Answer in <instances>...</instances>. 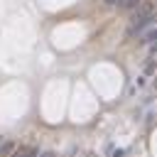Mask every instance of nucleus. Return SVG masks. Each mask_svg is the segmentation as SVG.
Segmentation results:
<instances>
[{
  "instance_id": "nucleus-3",
  "label": "nucleus",
  "mask_w": 157,
  "mask_h": 157,
  "mask_svg": "<svg viewBox=\"0 0 157 157\" xmlns=\"http://www.w3.org/2000/svg\"><path fill=\"white\" fill-rule=\"evenodd\" d=\"M12 150H15V142L7 140V137H2V142H0V157H10Z\"/></svg>"
},
{
  "instance_id": "nucleus-8",
  "label": "nucleus",
  "mask_w": 157,
  "mask_h": 157,
  "mask_svg": "<svg viewBox=\"0 0 157 157\" xmlns=\"http://www.w3.org/2000/svg\"><path fill=\"white\" fill-rule=\"evenodd\" d=\"M103 5H108V7H118L120 0H103Z\"/></svg>"
},
{
  "instance_id": "nucleus-7",
  "label": "nucleus",
  "mask_w": 157,
  "mask_h": 157,
  "mask_svg": "<svg viewBox=\"0 0 157 157\" xmlns=\"http://www.w3.org/2000/svg\"><path fill=\"white\" fill-rule=\"evenodd\" d=\"M152 71H155V61H147L145 64V74H152Z\"/></svg>"
},
{
  "instance_id": "nucleus-6",
  "label": "nucleus",
  "mask_w": 157,
  "mask_h": 157,
  "mask_svg": "<svg viewBox=\"0 0 157 157\" xmlns=\"http://www.w3.org/2000/svg\"><path fill=\"white\" fill-rule=\"evenodd\" d=\"M25 157H39V150L29 145V147H27V155H25Z\"/></svg>"
},
{
  "instance_id": "nucleus-14",
  "label": "nucleus",
  "mask_w": 157,
  "mask_h": 157,
  "mask_svg": "<svg viewBox=\"0 0 157 157\" xmlns=\"http://www.w3.org/2000/svg\"><path fill=\"white\" fill-rule=\"evenodd\" d=\"M0 142H2V137H0Z\"/></svg>"
},
{
  "instance_id": "nucleus-11",
  "label": "nucleus",
  "mask_w": 157,
  "mask_h": 157,
  "mask_svg": "<svg viewBox=\"0 0 157 157\" xmlns=\"http://www.w3.org/2000/svg\"><path fill=\"white\" fill-rule=\"evenodd\" d=\"M113 157H123V150H118V152H113Z\"/></svg>"
},
{
  "instance_id": "nucleus-2",
  "label": "nucleus",
  "mask_w": 157,
  "mask_h": 157,
  "mask_svg": "<svg viewBox=\"0 0 157 157\" xmlns=\"http://www.w3.org/2000/svg\"><path fill=\"white\" fill-rule=\"evenodd\" d=\"M152 42H157V25L147 27V29L140 34V39H137V44H140V47H150Z\"/></svg>"
},
{
  "instance_id": "nucleus-9",
  "label": "nucleus",
  "mask_w": 157,
  "mask_h": 157,
  "mask_svg": "<svg viewBox=\"0 0 157 157\" xmlns=\"http://www.w3.org/2000/svg\"><path fill=\"white\" fill-rule=\"evenodd\" d=\"M147 49H150V54H152V56H155V54H157V42H152V44H150V47H147Z\"/></svg>"
},
{
  "instance_id": "nucleus-1",
  "label": "nucleus",
  "mask_w": 157,
  "mask_h": 157,
  "mask_svg": "<svg viewBox=\"0 0 157 157\" xmlns=\"http://www.w3.org/2000/svg\"><path fill=\"white\" fill-rule=\"evenodd\" d=\"M152 12H155V2H152V0H142V2L132 10V17H130V20H142V17L152 15Z\"/></svg>"
},
{
  "instance_id": "nucleus-5",
  "label": "nucleus",
  "mask_w": 157,
  "mask_h": 157,
  "mask_svg": "<svg viewBox=\"0 0 157 157\" xmlns=\"http://www.w3.org/2000/svg\"><path fill=\"white\" fill-rule=\"evenodd\" d=\"M27 147H29V145H20V147L15 145V150H12L10 157H25V155H27Z\"/></svg>"
},
{
  "instance_id": "nucleus-12",
  "label": "nucleus",
  "mask_w": 157,
  "mask_h": 157,
  "mask_svg": "<svg viewBox=\"0 0 157 157\" xmlns=\"http://www.w3.org/2000/svg\"><path fill=\"white\" fill-rule=\"evenodd\" d=\"M155 88H157V76H155Z\"/></svg>"
},
{
  "instance_id": "nucleus-13",
  "label": "nucleus",
  "mask_w": 157,
  "mask_h": 157,
  "mask_svg": "<svg viewBox=\"0 0 157 157\" xmlns=\"http://www.w3.org/2000/svg\"><path fill=\"white\" fill-rule=\"evenodd\" d=\"M71 157H76V155H71Z\"/></svg>"
},
{
  "instance_id": "nucleus-4",
  "label": "nucleus",
  "mask_w": 157,
  "mask_h": 157,
  "mask_svg": "<svg viewBox=\"0 0 157 157\" xmlns=\"http://www.w3.org/2000/svg\"><path fill=\"white\" fill-rule=\"evenodd\" d=\"M140 2H142V0H120V5H118V7H120V10H125V12H132Z\"/></svg>"
},
{
  "instance_id": "nucleus-10",
  "label": "nucleus",
  "mask_w": 157,
  "mask_h": 157,
  "mask_svg": "<svg viewBox=\"0 0 157 157\" xmlns=\"http://www.w3.org/2000/svg\"><path fill=\"white\" fill-rule=\"evenodd\" d=\"M39 157H54V152H39Z\"/></svg>"
}]
</instances>
